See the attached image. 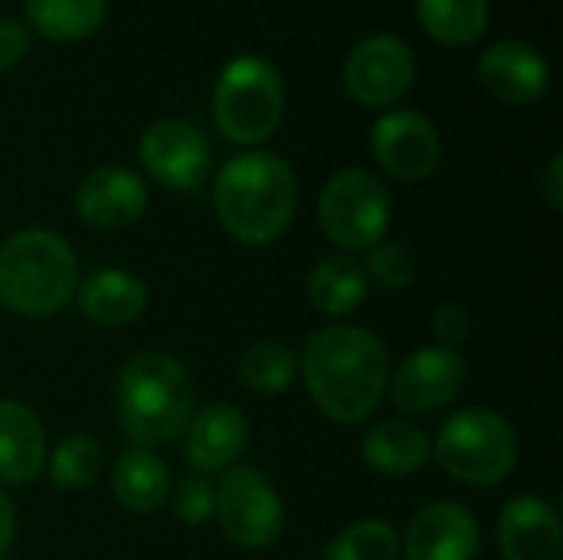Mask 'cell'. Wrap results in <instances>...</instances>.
Listing matches in <instances>:
<instances>
[{
  "label": "cell",
  "mask_w": 563,
  "mask_h": 560,
  "mask_svg": "<svg viewBox=\"0 0 563 560\" xmlns=\"http://www.w3.org/2000/svg\"><path fill=\"white\" fill-rule=\"evenodd\" d=\"M363 271L369 277V284H379L383 290H406L416 281V257L402 241H376L366 251Z\"/></svg>",
  "instance_id": "obj_28"
},
{
  "label": "cell",
  "mask_w": 563,
  "mask_h": 560,
  "mask_svg": "<svg viewBox=\"0 0 563 560\" xmlns=\"http://www.w3.org/2000/svg\"><path fill=\"white\" fill-rule=\"evenodd\" d=\"M53 488L79 492L89 488L102 472V446L92 436H66L46 452V465Z\"/></svg>",
  "instance_id": "obj_26"
},
{
  "label": "cell",
  "mask_w": 563,
  "mask_h": 560,
  "mask_svg": "<svg viewBox=\"0 0 563 560\" xmlns=\"http://www.w3.org/2000/svg\"><path fill=\"white\" fill-rule=\"evenodd\" d=\"M300 376L313 406L336 426L366 422L389 383V353L379 333L353 323H327L303 343Z\"/></svg>",
  "instance_id": "obj_1"
},
{
  "label": "cell",
  "mask_w": 563,
  "mask_h": 560,
  "mask_svg": "<svg viewBox=\"0 0 563 560\" xmlns=\"http://www.w3.org/2000/svg\"><path fill=\"white\" fill-rule=\"evenodd\" d=\"M541 191H544V201L551 205V211H561L563 208V155L554 152L544 175H541Z\"/></svg>",
  "instance_id": "obj_32"
},
{
  "label": "cell",
  "mask_w": 563,
  "mask_h": 560,
  "mask_svg": "<svg viewBox=\"0 0 563 560\" xmlns=\"http://www.w3.org/2000/svg\"><path fill=\"white\" fill-rule=\"evenodd\" d=\"M429 36L445 46H468L488 26V0H416Z\"/></svg>",
  "instance_id": "obj_24"
},
{
  "label": "cell",
  "mask_w": 563,
  "mask_h": 560,
  "mask_svg": "<svg viewBox=\"0 0 563 560\" xmlns=\"http://www.w3.org/2000/svg\"><path fill=\"white\" fill-rule=\"evenodd\" d=\"M472 333V317L462 304H442L435 314H432V337H435V347H445V350H459Z\"/></svg>",
  "instance_id": "obj_30"
},
{
  "label": "cell",
  "mask_w": 563,
  "mask_h": 560,
  "mask_svg": "<svg viewBox=\"0 0 563 560\" xmlns=\"http://www.w3.org/2000/svg\"><path fill=\"white\" fill-rule=\"evenodd\" d=\"M363 459L373 472L389 479L416 475L432 459V439L416 422L379 419L363 436Z\"/></svg>",
  "instance_id": "obj_20"
},
{
  "label": "cell",
  "mask_w": 563,
  "mask_h": 560,
  "mask_svg": "<svg viewBox=\"0 0 563 560\" xmlns=\"http://www.w3.org/2000/svg\"><path fill=\"white\" fill-rule=\"evenodd\" d=\"M478 79L505 102H534L544 96L551 69L538 50L518 40L495 43L478 59Z\"/></svg>",
  "instance_id": "obj_17"
},
{
  "label": "cell",
  "mask_w": 563,
  "mask_h": 560,
  "mask_svg": "<svg viewBox=\"0 0 563 560\" xmlns=\"http://www.w3.org/2000/svg\"><path fill=\"white\" fill-rule=\"evenodd\" d=\"M13 538H16V512H13V502L7 498V492L0 488V560L10 554Z\"/></svg>",
  "instance_id": "obj_33"
},
{
  "label": "cell",
  "mask_w": 563,
  "mask_h": 560,
  "mask_svg": "<svg viewBox=\"0 0 563 560\" xmlns=\"http://www.w3.org/2000/svg\"><path fill=\"white\" fill-rule=\"evenodd\" d=\"M168 498H172V512L181 525L195 528V525H205L214 518V485L198 472L175 482Z\"/></svg>",
  "instance_id": "obj_29"
},
{
  "label": "cell",
  "mask_w": 563,
  "mask_h": 560,
  "mask_svg": "<svg viewBox=\"0 0 563 560\" xmlns=\"http://www.w3.org/2000/svg\"><path fill=\"white\" fill-rule=\"evenodd\" d=\"M214 125L238 145H257L274 135L284 116V83L261 56L231 59L211 96Z\"/></svg>",
  "instance_id": "obj_6"
},
{
  "label": "cell",
  "mask_w": 563,
  "mask_h": 560,
  "mask_svg": "<svg viewBox=\"0 0 563 560\" xmlns=\"http://www.w3.org/2000/svg\"><path fill=\"white\" fill-rule=\"evenodd\" d=\"M369 294V277L363 271V261L353 254H333L313 264L307 277V297L317 307V314L330 320L353 317Z\"/></svg>",
  "instance_id": "obj_22"
},
{
  "label": "cell",
  "mask_w": 563,
  "mask_h": 560,
  "mask_svg": "<svg viewBox=\"0 0 563 560\" xmlns=\"http://www.w3.org/2000/svg\"><path fill=\"white\" fill-rule=\"evenodd\" d=\"M82 281L73 244L49 228H23L0 244V304L16 317H53Z\"/></svg>",
  "instance_id": "obj_4"
},
{
  "label": "cell",
  "mask_w": 563,
  "mask_h": 560,
  "mask_svg": "<svg viewBox=\"0 0 563 560\" xmlns=\"http://www.w3.org/2000/svg\"><path fill=\"white\" fill-rule=\"evenodd\" d=\"M416 76V56L412 50L389 33L369 36L363 40L343 69V83L346 92L363 102V106H393L399 96H406V89L412 86Z\"/></svg>",
  "instance_id": "obj_11"
},
{
  "label": "cell",
  "mask_w": 563,
  "mask_h": 560,
  "mask_svg": "<svg viewBox=\"0 0 563 560\" xmlns=\"http://www.w3.org/2000/svg\"><path fill=\"white\" fill-rule=\"evenodd\" d=\"M26 46H30V30L13 17H0V73L16 66Z\"/></svg>",
  "instance_id": "obj_31"
},
{
  "label": "cell",
  "mask_w": 563,
  "mask_h": 560,
  "mask_svg": "<svg viewBox=\"0 0 563 560\" xmlns=\"http://www.w3.org/2000/svg\"><path fill=\"white\" fill-rule=\"evenodd\" d=\"M195 416V383L185 363L162 350L129 356L115 376V419L139 449L175 442Z\"/></svg>",
  "instance_id": "obj_3"
},
{
  "label": "cell",
  "mask_w": 563,
  "mask_h": 560,
  "mask_svg": "<svg viewBox=\"0 0 563 560\" xmlns=\"http://www.w3.org/2000/svg\"><path fill=\"white\" fill-rule=\"evenodd\" d=\"M73 201L82 224L99 231H122L145 215L148 188L132 168L102 165L79 182Z\"/></svg>",
  "instance_id": "obj_14"
},
{
  "label": "cell",
  "mask_w": 563,
  "mask_h": 560,
  "mask_svg": "<svg viewBox=\"0 0 563 560\" xmlns=\"http://www.w3.org/2000/svg\"><path fill=\"white\" fill-rule=\"evenodd\" d=\"M109 485H112L115 502L125 512L152 515L168 502L172 475H168V465L158 452L129 446L125 452H119L112 475H109Z\"/></svg>",
  "instance_id": "obj_21"
},
{
  "label": "cell",
  "mask_w": 563,
  "mask_h": 560,
  "mask_svg": "<svg viewBox=\"0 0 563 560\" xmlns=\"http://www.w3.org/2000/svg\"><path fill=\"white\" fill-rule=\"evenodd\" d=\"M399 531L383 518H363L346 525L327 548L323 560H399Z\"/></svg>",
  "instance_id": "obj_27"
},
{
  "label": "cell",
  "mask_w": 563,
  "mask_h": 560,
  "mask_svg": "<svg viewBox=\"0 0 563 560\" xmlns=\"http://www.w3.org/2000/svg\"><path fill=\"white\" fill-rule=\"evenodd\" d=\"M369 145H373L376 162L402 182L429 178L442 158V142H439L435 125L422 112H412V109L386 112L373 125Z\"/></svg>",
  "instance_id": "obj_12"
},
{
  "label": "cell",
  "mask_w": 563,
  "mask_h": 560,
  "mask_svg": "<svg viewBox=\"0 0 563 560\" xmlns=\"http://www.w3.org/2000/svg\"><path fill=\"white\" fill-rule=\"evenodd\" d=\"M495 541L505 560H558L563 548L561 515L541 495H518L501 508Z\"/></svg>",
  "instance_id": "obj_15"
},
{
  "label": "cell",
  "mask_w": 563,
  "mask_h": 560,
  "mask_svg": "<svg viewBox=\"0 0 563 560\" xmlns=\"http://www.w3.org/2000/svg\"><path fill=\"white\" fill-rule=\"evenodd\" d=\"M393 218V201L386 185L366 168L336 172L317 201V221L327 241H333L343 254L369 251L386 238Z\"/></svg>",
  "instance_id": "obj_7"
},
{
  "label": "cell",
  "mask_w": 563,
  "mask_h": 560,
  "mask_svg": "<svg viewBox=\"0 0 563 560\" xmlns=\"http://www.w3.org/2000/svg\"><path fill=\"white\" fill-rule=\"evenodd\" d=\"M300 376L297 353L280 340H257L238 360V380L254 396H280Z\"/></svg>",
  "instance_id": "obj_23"
},
{
  "label": "cell",
  "mask_w": 563,
  "mask_h": 560,
  "mask_svg": "<svg viewBox=\"0 0 563 560\" xmlns=\"http://www.w3.org/2000/svg\"><path fill=\"white\" fill-rule=\"evenodd\" d=\"M402 560H475L482 548L478 518L459 502H432L399 535Z\"/></svg>",
  "instance_id": "obj_13"
},
{
  "label": "cell",
  "mask_w": 563,
  "mask_h": 560,
  "mask_svg": "<svg viewBox=\"0 0 563 560\" xmlns=\"http://www.w3.org/2000/svg\"><path fill=\"white\" fill-rule=\"evenodd\" d=\"M82 317L96 327H125L148 307V287L142 277L122 267H99L79 281L76 297Z\"/></svg>",
  "instance_id": "obj_19"
},
{
  "label": "cell",
  "mask_w": 563,
  "mask_h": 560,
  "mask_svg": "<svg viewBox=\"0 0 563 560\" xmlns=\"http://www.w3.org/2000/svg\"><path fill=\"white\" fill-rule=\"evenodd\" d=\"M23 10L40 36L66 43L89 36L102 23L106 0H23Z\"/></svg>",
  "instance_id": "obj_25"
},
{
  "label": "cell",
  "mask_w": 563,
  "mask_h": 560,
  "mask_svg": "<svg viewBox=\"0 0 563 560\" xmlns=\"http://www.w3.org/2000/svg\"><path fill=\"white\" fill-rule=\"evenodd\" d=\"M214 211L238 244L267 248L297 215V175L271 152L234 155L214 178Z\"/></svg>",
  "instance_id": "obj_2"
},
{
  "label": "cell",
  "mask_w": 563,
  "mask_h": 560,
  "mask_svg": "<svg viewBox=\"0 0 563 560\" xmlns=\"http://www.w3.org/2000/svg\"><path fill=\"white\" fill-rule=\"evenodd\" d=\"M139 158L145 172L175 191L198 188L211 172V145L201 129L181 119H158L142 132Z\"/></svg>",
  "instance_id": "obj_10"
},
{
  "label": "cell",
  "mask_w": 563,
  "mask_h": 560,
  "mask_svg": "<svg viewBox=\"0 0 563 560\" xmlns=\"http://www.w3.org/2000/svg\"><path fill=\"white\" fill-rule=\"evenodd\" d=\"M181 436H185L188 465L198 475H211V472H224L238 465L251 439V422L238 406L214 403V406L198 409Z\"/></svg>",
  "instance_id": "obj_16"
},
{
  "label": "cell",
  "mask_w": 563,
  "mask_h": 560,
  "mask_svg": "<svg viewBox=\"0 0 563 560\" xmlns=\"http://www.w3.org/2000/svg\"><path fill=\"white\" fill-rule=\"evenodd\" d=\"M214 518L231 545L244 551H264L284 535L287 508L261 469L231 465L214 485Z\"/></svg>",
  "instance_id": "obj_8"
},
{
  "label": "cell",
  "mask_w": 563,
  "mask_h": 560,
  "mask_svg": "<svg viewBox=\"0 0 563 560\" xmlns=\"http://www.w3.org/2000/svg\"><path fill=\"white\" fill-rule=\"evenodd\" d=\"M465 376H468V366L459 350L422 347L409 353L399 366H389L386 393L399 413L429 416L459 399Z\"/></svg>",
  "instance_id": "obj_9"
},
{
  "label": "cell",
  "mask_w": 563,
  "mask_h": 560,
  "mask_svg": "<svg viewBox=\"0 0 563 560\" xmlns=\"http://www.w3.org/2000/svg\"><path fill=\"white\" fill-rule=\"evenodd\" d=\"M432 455L449 479L472 488H492L501 485L518 465V432L495 409H459L442 422Z\"/></svg>",
  "instance_id": "obj_5"
},
{
  "label": "cell",
  "mask_w": 563,
  "mask_h": 560,
  "mask_svg": "<svg viewBox=\"0 0 563 560\" xmlns=\"http://www.w3.org/2000/svg\"><path fill=\"white\" fill-rule=\"evenodd\" d=\"M40 416L20 399H0V485H30L46 465Z\"/></svg>",
  "instance_id": "obj_18"
}]
</instances>
